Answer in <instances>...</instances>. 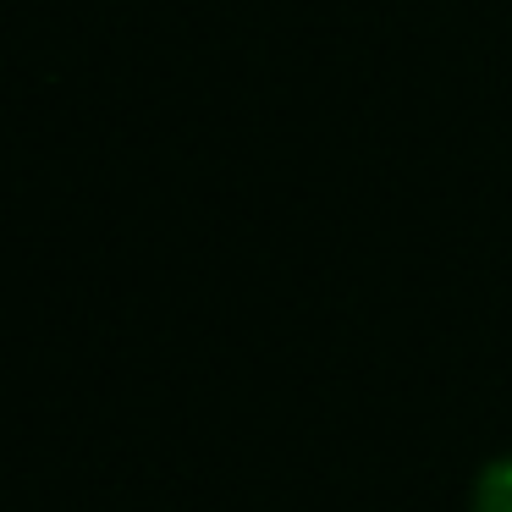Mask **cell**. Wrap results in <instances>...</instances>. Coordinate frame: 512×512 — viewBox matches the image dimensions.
<instances>
[{
  "mask_svg": "<svg viewBox=\"0 0 512 512\" xmlns=\"http://www.w3.org/2000/svg\"><path fill=\"white\" fill-rule=\"evenodd\" d=\"M474 512H512V457L490 463L474 479Z\"/></svg>",
  "mask_w": 512,
  "mask_h": 512,
  "instance_id": "6da1fadb",
  "label": "cell"
}]
</instances>
